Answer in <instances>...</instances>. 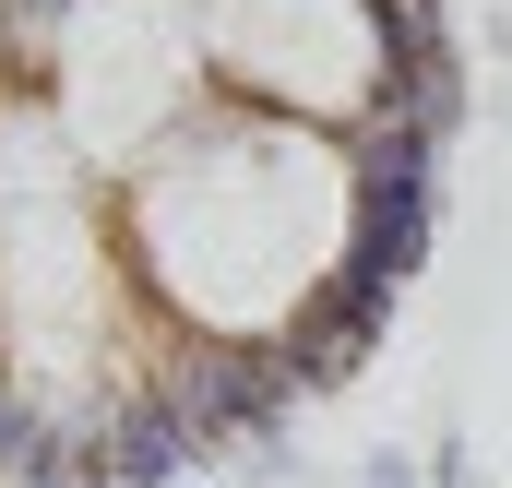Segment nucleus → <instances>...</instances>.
<instances>
[{
    "instance_id": "obj_3",
    "label": "nucleus",
    "mask_w": 512,
    "mask_h": 488,
    "mask_svg": "<svg viewBox=\"0 0 512 488\" xmlns=\"http://www.w3.org/2000/svg\"><path fill=\"white\" fill-rule=\"evenodd\" d=\"M489 48H501V60H512V0H489Z\"/></svg>"
},
{
    "instance_id": "obj_4",
    "label": "nucleus",
    "mask_w": 512,
    "mask_h": 488,
    "mask_svg": "<svg viewBox=\"0 0 512 488\" xmlns=\"http://www.w3.org/2000/svg\"><path fill=\"white\" fill-rule=\"evenodd\" d=\"M489 108H501V120H512V72H501V84H489Z\"/></svg>"
},
{
    "instance_id": "obj_1",
    "label": "nucleus",
    "mask_w": 512,
    "mask_h": 488,
    "mask_svg": "<svg viewBox=\"0 0 512 488\" xmlns=\"http://www.w3.org/2000/svg\"><path fill=\"white\" fill-rule=\"evenodd\" d=\"M465 120L441 0H0V488H167L346 393Z\"/></svg>"
},
{
    "instance_id": "obj_2",
    "label": "nucleus",
    "mask_w": 512,
    "mask_h": 488,
    "mask_svg": "<svg viewBox=\"0 0 512 488\" xmlns=\"http://www.w3.org/2000/svg\"><path fill=\"white\" fill-rule=\"evenodd\" d=\"M429 488H489V477H477L465 453H429Z\"/></svg>"
}]
</instances>
